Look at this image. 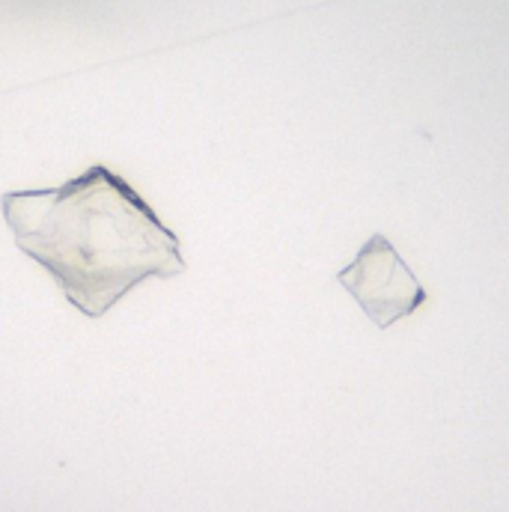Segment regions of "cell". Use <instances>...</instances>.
<instances>
[{
	"label": "cell",
	"instance_id": "1",
	"mask_svg": "<svg viewBox=\"0 0 509 512\" xmlns=\"http://www.w3.org/2000/svg\"><path fill=\"white\" fill-rule=\"evenodd\" d=\"M0 212L18 251L48 268L66 301L90 319L146 277L185 271L176 233L105 164L57 188L6 191Z\"/></svg>",
	"mask_w": 509,
	"mask_h": 512
},
{
	"label": "cell",
	"instance_id": "2",
	"mask_svg": "<svg viewBox=\"0 0 509 512\" xmlns=\"http://www.w3.org/2000/svg\"><path fill=\"white\" fill-rule=\"evenodd\" d=\"M337 280L382 331L426 304V289L382 233L370 236V242L358 251L352 265L337 274Z\"/></svg>",
	"mask_w": 509,
	"mask_h": 512
}]
</instances>
